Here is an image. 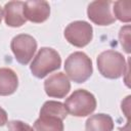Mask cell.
<instances>
[{
  "mask_svg": "<svg viewBox=\"0 0 131 131\" xmlns=\"http://www.w3.org/2000/svg\"><path fill=\"white\" fill-rule=\"evenodd\" d=\"M67 77L80 84L86 82L93 73L91 58L82 51L71 53L64 61Z\"/></svg>",
  "mask_w": 131,
  "mask_h": 131,
  "instance_id": "1",
  "label": "cell"
},
{
  "mask_svg": "<svg viewBox=\"0 0 131 131\" xmlns=\"http://www.w3.org/2000/svg\"><path fill=\"white\" fill-rule=\"evenodd\" d=\"M96 62L101 76L107 79H119L126 73L129 67L123 54L112 49L102 51L97 56Z\"/></svg>",
  "mask_w": 131,
  "mask_h": 131,
  "instance_id": "2",
  "label": "cell"
},
{
  "mask_svg": "<svg viewBox=\"0 0 131 131\" xmlns=\"http://www.w3.org/2000/svg\"><path fill=\"white\" fill-rule=\"evenodd\" d=\"M60 66L61 58L58 52L50 47H42L33 58L30 70L33 76L38 79H42L48 74L58 70Z\"/></svg>",
  "mask_w": 131,
  "mask_h": 131,
  "instance_id": "3",
  "label": "cell"
},
{
  "mask_svg": "<svg viewBox=\"0 0 131 131\" xmlns=\"http://www.w3.org/2000/svg\"><path fill=\"white\" fill-rule=\"evenodd\" d=\"M68 113L74 117H86L91 115L96 108L95 96L85 90H75L63 103Z\"/></svg>",
  "mask_w": 131,
  "mask_h": 131,
  "instance_id": "4",
  "label": "cell"
},
{
  "mask_svg": "<svg viewBox=\"0 0 131 131\" xmlns=\"http://www.w3.org/2000/svg\"><path fill=\"white\" fill-rule=\"evenodd\" d=\"M10 48L16 61L26 66L34 57V54L37 50V41L31 35L19 34L12 38L10 42Z\"/></svg>",
  "mask_w": 131,
  "mask_h": 131,
  "instance_id": "5",
  "label": "cell"
},
{
  "mask_svg": "<svg viewBox=\"0 0 131 131\" xmlns=\"http://www.w3.org/2000/svg\"><path fill=\"white\" fill-rule=\"evenodd\" d=\"M63 35L70 44L82 48L91 42L93 29L92 26L85 20H75L67 26Z\"/></svg>",
  "mask_w": 131,
  "mask_h": 131,
  "instance_id": "6",
  "label": "cell"
},
{
  "mask_svg": "<svg viewBox=\"0 0 131 131\" xmlns=\"http://www.w3.org/2000/svg\"><path fill=\"white\" fill-rule=\"evenodd\" d=\"M111 1H93L87 7L88 18L97 26H110L116 18L112 13Z\"/></svg>",
  "mask_w": 131,
  "mask_h": 131,
  "instance_id": "7",
  "label": "cell"
},
{
  "mask_svg": "<svg viewBox=\"0 0 131 131\" xmlns=\"http://www.w3.org/2000/svg\"><path fill=\"white\" fill-rule=\"evenodd\" d=\"M44 90L49 97L63 98L71 90V83L66 74L58 72L52 74L45 80Z\"/></svg>",
  "mask_w": 131,
  "mask_h": 131,
  "instance_id": "8",
  "label": "cell"
},
{
  "mask_svg": "<svg viewBox=\"0 0 131 131\" xmlns=\"http://www.w3.org/2000/svg\"><path fill=\"white\" fill-rule=\"evenodd\" d=\"M24 15L27 20L41 24L50 15L49 3L44 0H30L24 2Z\"/></svg>",
  "mask_w": 131,
  "mask_h": 131,
  "instance_id": "9",
  "label": "cell"
},
{
  "mask_svg": "<svg viewBox=\"0 0 131 131\" xmlns=\"http://www.w3.org/2000/svg\"><path fill=\"white\" fill-rule=\"evenodd\" d=\"M4 21L8 27L19 28L26 24L27 19L24 15V2L9 1L3 8Z\"/></svg>",
  "mask_w": 131,
  "mask_h": 131,
  "instance_id": "10",
  "label": "cell"
},
{
  "mask_svg": "<svg viewBox=\"0 0 131 131\" xmlns=\"http://www.w3.org/2000/svg\"><path fill=\"white\" fill-rule=\"evenodd\" d=\"M18 87V78L15 72L9 68H0V95L13 94Z\"/></svg>",
  "mask_w": 131,
  "mask_h": 131,
  "instance_id": "11",
  "label": "cell"
},
{
  "mask_svg": "<svg viewBox=\"0 0 131 131\" xmlns=\"http://www.w3.org/2000/svg\"><path fill=\"white\" fill-rule=\"evenodd\" d=\"M114 126V120L110 115L96 114L87 119L85 131H113Z\"/></svg>",
  "mask_w": 131,
  "mask_h": 131,
  "instance_id": "12",
  "label": "cell"
},
{
  "mask_svg": "<svg viewBox=\"0 0 131 131\" xmlns=\"http://www.w3.org/2000/svg\"><path fill=\"white\" fill-rule=\"evenodd\" d=\"M62 120L52 116H40L34 123V131H63Z\"/></svg>",
  "mask_w": 131,
  "mask_h": 131,
  "instance_id": "13",
  "label": "cell"
},
{
  "mask_svg": "<svg viewBox=\"0 0 131 131\" xmlns=\"http://www.w3.org/2000/svg\"><path fill=\"white\" fill-rule=\"evenodd\" d=\"M40 116H52L61 119L62 121L68 116V111L63 103L55 100L45 101L40 110Z\"/></svg>",
  "mask_w": 131,
  "mask_h": 131,
  "instance_id": "14",
  "label": "cell"
},
{
  "mask_svg": "<svg viewBox=\"0 0 131 131\" xmlns=\"http://www.w3.org/2000/svg\"><path fill=\"white\" fill-rule=\"evenodd\" d=\"M113 11L115 18L122 23H130L131 20V3L130 1H116L113 3Z\"/></svg>",
  "mask_w": 131,
  "mask_h": 131,
  "instance_id": "15",
  "label": "cell"
},
{
  "mask_svg": "<svg viewBox=\"0 0 131 131\" xmlns=\"http://www.w3.org/2000/svg\"><path fill=\"white\" fill-rule=\"evenodd\" d=\"M119 40L120 44L125 50L126 53H130V26H124L120 29L119 32Z\"/></svg>",
  "mask_w": 131,
  "mask_h": 131,
  "instance_id": "16",
  "label": "cell"
},
{
  "mask_svg": "<svg viewBox=\"0 0 131 131\" xmlns=\"http://www.w3.org/2000/svg\"><path fill=\"white\" fill-rule=\"evenodd\" d=\"M7 127H8V131H34L33 127L19 120L9 121L7 123Z\"/></svg>",
  "mask_w": 131,
  "mask_h": 131,
  "instance_id": "17",
  "label": "cell"
},
{
  "mask_svg": "<svg viewBox=\"0 0 131 131\" xmlns=\"http://www.w3.org/2000/svg\"><path fill=\"white\" fill-rule=\"evenodd\" d=\"M7 113L4 108H2L0 106V127L4 126L6 123H7Z\"/></svg>",
  "mask_w": 131,
  "mask_h": 131,
  "instance_id": "18",
  "label": "cell"
},
{
  "mask_svg": "<svg viewBox=\"0 0 131 131\" xmlns=\"http://www.w3.org/2000/svg\"><path fill=\"white\" fill-rule=\"evenodd\" d=\"M2 16H3V13H2V9H1V6H0V24H1V20H2Z\"/></svg>",
  "mask_w": 131,
  "mask_h": 131,
  "instance_id": "19",
  "label": "cell"
}]
</instances>
